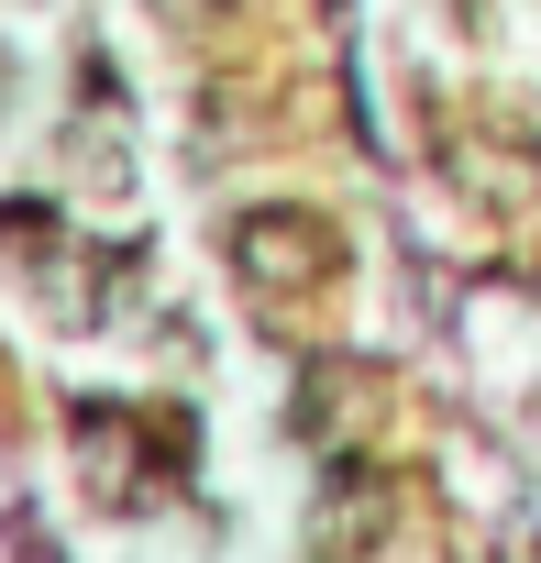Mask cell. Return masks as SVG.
<instances>
[{
  "label": "cell",
  "instance_id": "6da1fadb",
  "mask_svg": "<svg viewBox=\"0 0 541 563\" xmlns=\"http://www.w3.org/2000/svg\"><path fill=\"white\" fill-rule=\"evenodd\" d=\"M232 265L254 276V288H310V276H332V232L299 221V210H265L232 232Z\"/></svg>",
  "mask_w": 541,
  "mask_h": 563
}]
</instances>
